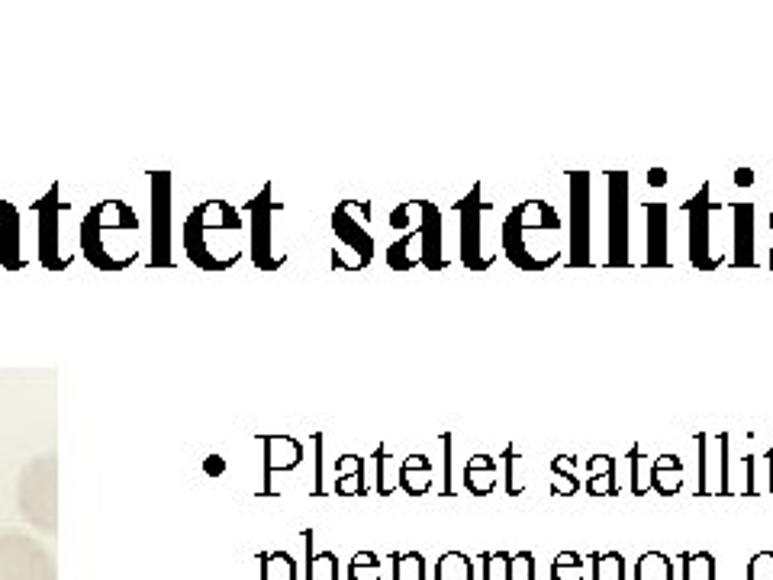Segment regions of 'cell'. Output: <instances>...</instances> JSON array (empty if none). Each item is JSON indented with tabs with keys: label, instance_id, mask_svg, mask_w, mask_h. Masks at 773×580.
<instances>
[{
	"label": "cell",
	"instance_id": "obj_10",
	"mask_svg": "<svg viewBox=\"0 0 773 580\" xmlns=\"http://www.w3.org/2000/svg\"><path fill=\"white\" fill-rule=\"evenodd\" d=\"M590 220H593V210H590V174L587 171H574L571 174V255H567V265L583 268L590 265Z\"/></svg>",
	"mask_w": 773,
	"mask_h": 580
},
{
	"label": "cell",
	"instance_id": "obj_14",
	"mask_svg": "<svg viewBox=\"0 0 773 580\" xmlns=\"http://www.w3.org/2000/svg\"><path fill=\"white\" fill-rule=\"evenodd\" d=\"M419 236H422V268L442 271L448 258L442 255V210L432 200H419Z\"/></svg>",
	"mask_w": 773,
	"mask_h": 580
},
{
	"label": "cell",
	"instance_id": "obj_38",
	"mask_svg": "<svg viewBox=\"0 0 773 580\" xmlns=\"http://www.w3.org/2000/svg\"><path fill=\"white\" fill-rule=\"evenodd\" d=\"M748 580H773V551H757L748 561Z\"/></svg>",
	"mask_w": 773,
	"mask_h": 580
},
{
	"label": "cell",
	"instance_id": "obj_42",
	"mask_svg": "<svg viewBox=\"0 0 773 580\" xmlns=\"http://www.w3.org/2000/svg\"><path fill=\"white\" fill-rule=\"evenodd\" d=\"M709 432H696V445H699V493H709V481H706V448H709Z\"/></svg>",
	"mask_w": 773,
	"mask_h": 580
},
{
	"label": "cell",
	"instance_id": "obj_4",
	"mask_svg": "<svg viewBox=\"0 0 773 580\" xmlns=\"http://www.w3.org/2000/svg\"><path fill=\"white\" fill-rule=\"evenodd\" d=\"M17 510L39 535L58 532V458L36 455L17 477Z\"/></svg>",
	"mask_w": 773,
	"mask_h": 580
},
{
	"label": "cell",
	"instance_id": "obj_18",
	"mask_svg": "<svg viewBox=\"0 0 773 580\" xmlns=\"http://www.w3.org/2000/svg\"><path fill=\"white\" fill-rule=\"evenodd\" d=\"M0 265L20 268V213L13 203L0 200Z\"/></svg>",
	"mask_w": 773,
	"mask_h": 580
},
{
	"label": "cell",
	"instance_id": "obj_35",
	"mask_svg": "<svg viewBox=\"0 0 773 580\" xmlns=\"http://www.w3.org/2000/svg\"><path fill=\"white\" fill-rule=\"evenodd\" d=\"M519 452L513 445H506V452H503V461H506V490H509V497H519V493L525 490V484L519 481Z\"/></svg>",
	"mask_w": 773,
	"mask_h": 580
},
{
	"label": "cell",
	"instance_id": "obj_40",
	"mask_svg": "<svg viewBox=\"0 0 773 580\" xmlns=\"http://www.w3.org/2000/svg\"><path fill=\"white\" fill-rule=\"evenodd\" d=\"M587 493H590V497H612V493H619V477H616V474L590 477V481H587Z\"/></svg>",
	"mask_w": 773,
	"mask_h": 580
},
{
	"label": "cell",
	"instance_id": "obj_22",
	"mask_svg": "<svg viewBox=\"0 0 773 580\" xmlns=\"http://www.w3.org/2000/svg\"><path fill=\"white\" fill-rule=\"evenodd\" d=\"M400 487L410 497H422L432 490V461L429 455H410L400 464Z\"/></svg>",
	"mask_w": 773,
	"mask_h": 580
},
{
	"label": "cell",
	"instance_id": "obj_34",
	"mask_svg": "<svg viewBox=\"0 0 773 580\" xmlns=\"http://www.w3.org/2000/svg\"><path fill=\"white\" fill-rule=\"evenodd\" d=\"M393 580H426V564H422V555H400L397 558V574Z\"/></svg>",
	"mask_w": 773,
	"mask_h": 580
},
{
	"label": "cell",
	"instance_id": "obj_26",
	"mask_svg": "<svg viewBox=\"0 0 773 580\" xmlns=\"http://www.w3.org/2000/svg\"><path fill=\"white\" fill-rule=\"evenodd\" d=\"M593 564V580H625V558L619 551H609V555H590L587 558Z\"/></svg>",
	"mask_w": 773,
	"mask_h": 580
},
{
	"label": "cell",
	"instance_id": "obj_24",
	"mask_svg": "<svg viewBox=\"0 0 773 580\" xmlns=\"http://www.w3.org/2000/svg\"><path fill=\"white\" fill-rule=\"evenodd\" d=\"M474 568H471V558L461 555V551H445L435 564V580H471Z\"/></svg>",
	"mask_w": 773,
	"mask_h": 580
},
{
	"label": "cell",
	"instance_id": "obj_21",
	"mask_svg": "<svg viewBox=\"0 0 773 580\" xmlns=\"http://www.w3.org/2000/svg\"><path fill=\"white\" fill-rule=\"evenodd\" d=\"M683 487V461L677 455H661L651 464V490H658L661 497H674Z\"/></svg>",
	"mask_w": 773,
	"mask_h": 580
},
{
	"label": "cell",
	"instance_id": "obj_29",
	"mask_svg": "<svg viewBox=\"0 0 773 580\" xmlns=\"http://www.w3.org/2000/svg\"><path fill=\"white\" fill-rule=\"evenodd\" d=\"M374 461H377V490H381L384 497H387V493H393V487L400 484V468L393 464V458L387 455L384 445L374 452Z\"/></svg>",
	"mask_w": 773,
	"mask_h": 580
},
{
	"label": "cell",
	"instance_id": "obj_43",
	"mask_svg": "<svg viewBox=\"0 0 773 580\" xmlns=\"http://www.w3.org/2000/svg\"><path fill=\"white\" fill-rule=\"evenodd\" d=\"M587 474H590V477L616 474V458H612V455H593V458H587Z\"/></svg>",
	"mask_w": 773,
	"mask_h": 580
},
{
	"label": "cell",
	"instance_id": "obj_17",
	"mask_svg": "<svg viewBox=\"0 0 773 580\" xmlns=\"http://www.w3.org/2000/svg\"><path fill=\"white\" fill-rule=\"evenodd\" d=\"M732 213H735V255H732V265L735 268H754V203L741 200L732 203Z\"/></svg>",
	"mask_w": 773,
	"mask_h": 580
},
{
	"label": "cell",
	"instance_id": "obj_36",
	"mask_svg": "<svg viewBox=\"0 0 773 580\" xmlns=\"http://www.w3.org/2000/svg\"><path fill=\"white\" fill-rule=\"evenodd\" d=\"M509 561L513 555H506V551L484 555V580H509Z\"/></svg>",
	"mask_w": 773,
	"mask_h": 580
},
{
	"label": "cell",
	"instance_id": "obj_44",
	"mask_svg": "<svg viewBox=\"0 0 773 580\" xmlns=\"http://www.w3.org/2000/svg\"><path fill=\"white\" fill-rule=\"evenodd\" d=\"M355 471H364V461H361L358 455H342L339 461H335V477L355 474Z\"/></svg>",
	"mask_w": 773,
	"mask_h": 580
},
{
	"label": "cell",
	"instance_id": "obj_30",
	"mask_svg": "<svg viewBox=\"0 0 773 580\" xmlns=\"http://www.w3.org/2000/svg\"><path fill=\"white\" fill-rule=\"evenodd\" d=\"M390 229L397 232H413L419 226V200H403L400 207H393L387 216Z\"/></svg>",
	"mask_w": 773,
	"mask_h": 580
},
{
	"label": "cell",
	"instance_id": "obj_6",
	"mask_svg": "<svg viewBox=\"0 0 773 580\" xmlns=\"http://www.w3.org/2000/svg\"><path fill=\"white\" fill-rule=\"evenodd\" d=\"M0 580H58L52 551L26 529H0Z\"/></svg>",
	"mask_w": 773,
	"mask_h": 580
},
{
	"label": "cell",
	"instance_id": "obj_48",
	"mask_svg": "<svg viewBox=\"0 0 773 580\" xmlns=\"http://www.w3.org/2000/svg\"><path fill=\"white\" fill-rule=\"evenodd\" d=\"M735 184H738V187H751V184H754V171H751V168H738V171H735Z\"/></svg>",
	"mask_w": 773,
	"mask_h": 580
},
{
	"label": "cell",
	"instance_id": "obj_13",
	"mask_svg": "<svg viewBox=\"0 0 773 580\" xmlns=\"http://www.w3.org/2000/svg\"><path fill=\"white\" fill-rule=\"evenodd\" d=\"M152 265H171V174L152 171Z\"/></svg>",
	"mask_w": 773,
	"mask_h": 580
},
{
	"label": "cell",
	"instance_id": "obj_33",
	"mask_svg": "<svg viewBox=\"0 0 773 580\" xmlns=\"http://www.w3.org/2000/svg\"><path fill=\"white\" fill-rule=\"evenodd\" d=\"M306 580H339V564H335V555H329V551L316 555L310 561V568H306Z\"/></svg>",
	"mask_w": 773,
	"mask_h": 580
},
{
	"label": "cell",
	"instance_id": "obj_37",
	"mask_svg": "<svg viewBox=\"0 0 773 580\" xmlns=\"http://www.w3.org/2000/svg\"><path fill=\"white\" fill-rule=\"evenodd\" d=\"M509 580H535V558L532 551H519L509 561Z\"/></svg>",
	"mask_w": 773,
	"mask_h": 580
},
{
	"label": "cell",
	"instance_id": "obj_50",
	"mask_svg": "<svg viewBox=\"0 0 773 580\" xmlns=\"http://www.w3.org/2000/svg\"><path fill=\"white\" fill-rule=\"evenodd\" d=\"M770 232H773V210H770ZM770 268H773V249H770Z\"/></svg>",
	"mask_w": 773,
	"mask_h": 580
},
{
	"label": "cell",
	"instance_id": "obj_7",
	"mask_svg": "<svg viewBox=\"0 0 773 580\" xmlns=\"http://www.w3.org/2000/svg\"><path fill=\"white\" fill-rule=\"evenodd\" d=\"M249 249H252V261L261 271H277L287 261L284 252H277V239H274V216L281 213V203L274 200V187L265 184L261 191L249 200Z\"/></svg>",
	"mask_w": 773,
	"mask_h": 580
},
{
	"label": "cell",
	"instance_id": "obj_8",
	"mask_svg": "<svg viewBox=\"0 0 773 580\" xmlns=\"http://www.w3.org/2000/svg\"><path fill=\"white\" fill-rule=\"evenodd\" d=\"M683 213L690 220V265L699 271H716L722 265V255L712 245V213H722V203L709 200V184H703L683 203Z\"/></svg>",
	"mask_w": 773,
	"mask_h": 580
},
{
	"label": "cell",
	"instance_id": "obj_3",
	"mask_svg": "<svg viewBox=\"0 0 773 580\" xmlns=\"http://www.w3.org/2000/svg\"><path fill=\"white\" fill-rule=\"evenodd\" d=\"M503 252L522 271H545L561 261V216L548 200H522L503 223Z\"/></svg>",
	"mask_w": 773,
	"mask_h": 580
},
{
	"label": "cell",
	"instance_id": "obj_23",
	"mask_svg": "<svg viewBox=\"0 0 773 580\" xmlns=\"http://www.w3.org/2000/svg\"><path fill=\"white\" fill-rule=\"evenodd\" d=\"M635 580H674V561L664 551H645L635 561Z\"/></svg>",
	"mask_w": 773,
	"mask_h": 580
},
{
	"label": "cell",
	"instance_id": "obj_16",
	"mask_svg": "<svg viewBox=\"0 0 773 580\" xmlns=\"http://www.w3.org/2000/svg\"><path fill=\"white\" fill-rule=\"evenodd\" d=\"M265 445V484H271V477L277 471H294L303 461V445L294 435H258Z\"/></svg>",
	"mask_w": 773,
	"mask_h": 580
},
{
	"label": "cell",
	"instance_id": "obj_45",
	"mask_svg": "<svg viewBox=\"0 0 773 580\" xmlns=\"http://www.w3.org/2000/svg\"><path fill=\"white\" fill-rule=\"evenodd\" d=\"M574 468H577L574 455H558L551 461V474H574Z\"/></svg>",
	"mask_w": 773,
	"mask_h": 580
},
{
	"label": "cell",
	"instance_id": "obj_11",
	"mask_svg": "<svg viewBox=\"0 0 773 580\" xmlns=\"http://www.w3.org/2000/svg\"><path fill=\"white\" fill-rule=\"evenodd\" d=\"M68 210L65 200H58V184H52V191L42 194V200H36V216H39V261L46 271H65L71 265L75 255L62 252V242H58V216Z\"/></svg>",
	"mask_w": 773,
	"mask_h": 580
},
{
	"label": "cell",
	"instance_id": "obj_27",
	"mask_svg": "<svg viewBox=\"0 0 773 580\" xmlns=\"http://www.w3.org/2000/svg\"><path fill=\"white\" fill-rule=\"evenodd\" d=\"M683 568H687L683 580H716V558L709 551H690V555H683Z\"/></svg>",
	"mask_w": 773,
	"mask_h": 580
},
{
	"label": "cell",
	"instance_id": "obj_2",
	"mask_svg": "<svg viewBox=\"0 0 773 580\" xmlns=\"http://www.w3.org/2000/svg\"><path fill=\"white\" fill-rule=\"evenodd\" d=\"M139 213L126 200H100L84 213L78 242L97 271H126L139 258Z\"/></svg>",
	"mask_w": 773,
	"mask_h": 580
},
{
	"label": "cell",
	"instance_id": "obj_47",
	"mask_svg": "<svg viewBox=\"0 0 773 580\" xmlns=\"http://www.w3.org/2000/svg\"><path fill=\"white\" fill-rule=\"evenodd\" d=\"M667 181H670V174L664 168H651L648 171V184L651 187H667Z\"/></svg>",
	"mask_w": 773,
	"mask_h": 580
},
{
	"label": "cell",
	"instance_id": "obj_41",
	"mask_svg": "<svg viewBox=\"0 0 773 580\" xmlns=\"http://www.w3.org/2000/svg\"><path fill=\"white\" fill-rule=\"evenodd\" d=\"M580 490V481L574 474H554V484H551V497H574Z\"/></svg>",
	"mask_w": 773,
	"mask_h": 580
},
{
	"label": "cell",
	"instance_id": "obj_28",
	"mask_svg": "<svg viewBox=\"0 0 773 580\" xmlns=\"http://www.w3.org/2000/svg\"><path fill=\"white\" fill-rule=\"evenodd\" d=\"M629 481H632L635 497H645L651 490V468L645 464V455H641L638 445H632V452H629Z\"/></svg>",
	"mask_w": 773,
	"mask_h": 580
},
{
	"label": "cell",
	"instance_id": "obj_25",
	"mask_svg": "<svg viewBox=\"0 0 773 580\" xmlns=\"http://www.w3.org/2000/svg\"><path fill=\"white\" fill-rule=\"evenodd\" d=\"M587 577V564L577 551H561L551 564V580H583Z\"/></svg>",
	"mask_w": 773,
	"mask_h": 580
},
{
	"label": "cell",
	"instance_id": "obj_49",
	"mask_svg": "<svg viewBox=\"0 0 773 580\" xmlns=\"http://www.w3.org/2000/svg\"><path fill=\"white\" fill-rule=\"evenodd\" d=\"M767 458H770V493H773V448L767 452Z\"/></svg>",
	"mask_w": 773,
	"mask_h": 580
},
{
	"label": "cell",
	"instance_id": "obj_15",
	"mask_svg": "<svg viewBox=\"0 0 773 580\" xmlns=\"http://www.w3.org/2000/svg\"><path fill=\"white\" fill-rule=\"evenodd\" d=\"M670 207L664 200H651L645 203V223H648V255H645V265L651 268H664L670 265Z\"/></svg>",
	"mask_w": 773,
	"mask_h": 580
},
{
	"label": "cell",
	"instance_id": "obj_31",
	"mask_svg": "<svg viewBox=\"0 0 773 580\" xmlns=\"http://www.w3.org/2000/svg\"><path fill=\"white\" fill-rule=\"evenodd\" d=\"M348 577H352V580H381L384 568H381V561H377V555H371V551H358V555L352 558V568H348Z\"/></svg>",
	"mask_w": 773,
	"mask_h": 580
},
{
	"label": "cell",
	"instance_id": "obj_9",
	"mask_svg": "<svg viewBox=\"0 0 773 580\" xmlns=\"http://www.w3.org/2000/svg\"><path fill=\"white\" fill-rule=\"evenodd\" d=\"M487 210H490V203L480 197V184H474L471 194L455 203V213L461 220V261H464V268H471V271H484L493 261L484 252V229H480Z\"/></svg>",
	"mask_w": 773,
	"mask_h": 580
},
{
	"label": "cell",
	"instance_id": "obj_19",
	"mask_svg": "<svg viewBox=\"0 0 773 580\" xmlns=\"http://www.w3.org/2000/svg\"><path fill=\"white\" fill-rule=\"evenodd\" d=\"M464 487H468L474 497H487V493L497 490V461L490 455H474L468 464H464Z\"/></svg>",
	"mask_w": 773,
	"mask_h": 580
},
{
	"label": "cell",
	"instance_id": "obj_12",
	"mask_svg": "<svg viewBox=\"0 0 773 580\" xmlns=\"http://www.w3.org/2000/svg\"><path fill=\"white\" fill-rule=\"evenodd\" d=\"M609 265H629V174L609 171Z\"/></svg>",
	"mask_w": 773,
	"mask_h": 580
},
{
	"label": "cell",
	"instance_id": "obj_1",
	"mask_svg": "<svg viewBox=\"0 0 773 580\" xmlns=\"http://www.w3.org/2000/svg\"><path fill=\"white\" fill-rule=\"evenodd\" d=\"M245 220L229 200H203L187 213L181 245L200 271H229L245 252Z\"/></svg>",
	"mask_w": 773,
	"mask_h": 580
},
{
	"label": "cell",
	"instance_id": "obj_39",
	"mask_svg": "<svg viewBox=\"0 0 773 580\" xmlns=\"http://www.w3.org/2000/svg\"><path fill=\"white\" fill-rule=\"evenodd\" d=\"M335 493H342V497H361V493H368V487H364V471L335 477Z\"/></svg>",
	"mask_w": 773,
	"mask_h": 580
},
{
	"label": "cell",
	"instance_id": "obj_5",
	"mask_svg": "<svg viewBox=\"0 0 773 580\" xmlns=\"http://www.w3.org/2000/svg\"><path fill=\"white\" fill-rule=\"evenodd\" d=\"M371 200H342L332 210V232L339 245L332 249L335 271H361L374 261V236L368 232Z\"/></svg>",
	"mask_w": 773,
	"mask_h": 580
},
{
	"label": "cell",
	"instance_id": "obj_20",
	"mask_svg": "<svg viewBox=\"0 0 773 580\" xmlns=\"http://www.w3.org/2000/svg\"><path fill=\"white\" fill-rule=\"evenodd\" d=\"M387 265L393 271H413L422 265V236H419V226L413 232H403L387 249Z\"/></svg>",
	"mask_w": 773,
	"mask_h": 580
},
{
	"label": "cell",
	"instance_id": "obj_46",
	"mask_svg": "<svg viewBox=\"0 0 773 580\" xmlns=\"http://www.w3.org/2000/svg\"><path fill=\"white\" fill-rule=\"evenodd\" d=\"M442 442H445V493H451V435L448 432L442 435Z\"/></svg>",
	"mask_w": 773,
	"mask_h": 580
},
{
	"label": "cell",
	"instance_id": "obj_32",
	"mask_svg": "<svg viewBox=\"0 0 773 580\" xmlns=\"http://www.w3.org/2000/svg\"><path fill=\"white\" fill-rule=\"evenodd\" d=\"M297 577V568H294V558L290 555H268L265 558V580H294Z\"/></svg>",
	"mask_w": 773,
	"mask_h": 580
}]
</instances>
